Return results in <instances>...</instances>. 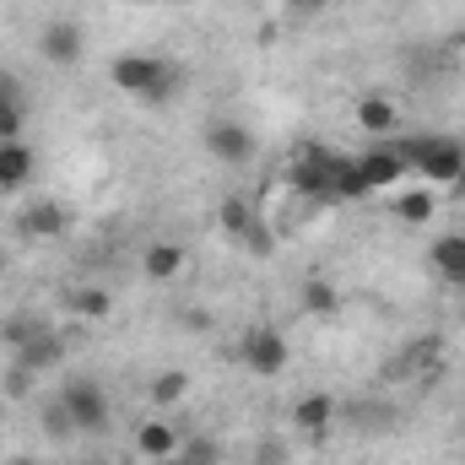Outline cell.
I'll return each instance as SVG.
<instances>
[{"instance_id": "obj_6", "label": "cell", "mask_w": 465, "mask_h": 465, "mask_svg": "<svg viewBox=\"0 0 465 465\" xmlns=\"http://www.w3.org/2000/svg\"><path fill=\"white\" fill-rule=\"evenodd\" d=\"M206 152L217 163H249L254 157V130L238 124V119H212L206 124Z\"/></svg>"}, {"instance_id": "obj_10", "label": "cell", "mask_w": 465, "mask_h": 465, "mask_svg": "<svg viewBox=\"0 0 465 465\" xmlns=\"http://www.w3.org/2000/svg\"><path fill=\"white\" fill-rule=\"evenodd\" d=\"M65 362V336L49 325L44 336H33L27 347H16V368H27V373H49V368H60Z\"/></svg>"}, {"instance_id": "obj_20", "label": "cell", "mask_w": 465, "mask_h": 465, "mask_svg": "<svg viewBox=\"0 0 465 465\" xmlns=\"http://www.w3.org/2000/svg\"><path fill=\"white\" fill-rule=\"evenodd\" d=\"M303 309H309V314H325V320H331V314L341 309V292H336V287H331L325 276H309V282H303Z\"/></svg>"}, {"instance_id": "obj_7", "label": "cell", "mask_w": 465, "mask_h": 465, "mask_svg": "<svg viewBox=\"0 0 465 465\" xmlns=\"http://www.w3.org/2000/svg\"><path fill=\"white\" fill-rule=\"evenodd\" d=\"M406 168H411V163H406L401 146H368V152L357 157V173H362L368 190H390V184H401Z\"/></svg>"}, {"instance_id": "obj_22", "label": "cell", "mask_w": 465, "mask_h": 465, "mask_svg": "<svg viewBox=\"0 0 465 465\" xmlns=\"http://www.w3.org/2000/svg\"><path fill=\"white\" fill-rule=\"evenodd\" d=\"M395 217H401V223H411V228L433 223V195H428V190H406V195L395 201Z\"/></svg>"}, {"instance_id": "obj_19", "label": "cell", "mask_w": 465, "mask_h": 465, "mask_svg": "<svg viewBox=\"0 0 465 465\" xmlns=\"http://www.w3.org/2000/svg\"><path fill=\"white\" fill-rule=\"evenodd\" d=\"M217 223H223L228 238H249V232L260 228V223H254V212H249V201H238V195H228V201L217 206Z\"/></svg>"}, {"instance_id": "obj_26", "label": "cell", "mask_w": 465, "mask_h": 465, "mask_svg": "<svg viewBox=\"0 0 465 465\" xmlns=\"http://www.w3.org/2000/svg\"><path fill=\"white\" fill-rule=\"evenodd\" d=\"M179 460H190V465H217V444H212V439H190V444H179Z\"/></svg>"}, {"instance_id": "obj_21", "label": "cell", "mask_w": 465, "mask_h": 465, "mask_svg": "<svg viewBox=\"0 0 465 465\" xmlns=\"http://www.w3.org/2000/svg\"><path fill=\"white\" fill-rule=\"evenodd\" d=\"M184 395H190V373L168 368V373H157V379H152V406H179Z\"/></svg>"}, {"instance_id": "obj_3", "label": "cell", "mask_w": 465, "mask_h": 465, "mask_svg": "<svg viewBox=\"0 0 465 465\" xmlns=\"http://www.w3.org/2000/svg\"><path fill=\"white\" fill-rule=\"evenodd\" d=\"M54 401L71 411L76 433H104V428H109V395H104L98 379H65Z\"/></svg>"}, {"instance_id": "obj_27", "label": "cell", "mask_w": 465, "mask_h": 465, "mask_svg": "<svg viewBox=\"0 0 465 465\" xmlns=\"http://www.w3.org/2000/svg\"><path fill=\"white\" fill-rule=\"evenodd\" d=\"M254 450H260L254 465H287V450H282V444H271V439H265V444H254Z\"/></svg>"}, {"instance_id": "obj_31", "label": "cell", "mask_w": 465, "mask_h": 465, "mask_svg": "<svg viewBox=\"0 0 465 465\" xmlns=\"http://www.w3.org/2000/svg\"><path fill=\"white\" fill-rule=\"evenodd\" d=\"M5 465H38V460H5Z\"/></svg>"}, {"instance_id": "obj_24", "label": "cell", "mask_w": 465, "mask_h": 465, "mask_svg": "<svg viewBox=\"0 0 465 465\" xmlns=\"http://www.w3.org/2000/svg\"><path fill=\"white\" fill-rule=\"evenodd\" d=\"M362 195H373V190L362 184L357 157H341V163H336V201H362Z\"/></svg>"}, {"instance_id": "obj_33", "label": "cell", "mask_w": 465, "mask_h": 465, "mask_svg": "<svg viewBox=\"0 0 465 465\" xmlns=\"http://www.w3.org/2000/svg\"><path fill=\"white\" fill-rule=\"evenodd\" d=\"M0 271H5V254H0Z\"/></svg>"}, {"instance_id": "obj_13", "label": "cell", "mask_w": 465, "mask_h": 465, "mask_svg": "<svg viewBox=\"0 0 465 465\" xmlns=\"http://www.w3.org/2000/svg\"><path fill=\"white\" fill-rule=\"evenodd\" d=\"M184 260H190V254H184V243H168V238H163V243H146L141 271H146L152 282H173V276L184 271Z\"/></svg>"}, {"instance_id": "obj_29", "label": "cell", "mask_w": 465, "mask_h": 465, "mask_svg": "<svg viewBox=\"0 0 465 465\" xmlns=\"http://www.w3.org/2000/svg\"><path fill=\"white\" fill-rule=\"evenodd\" d=\"M450 190H455V195H460V201H465V168H460V179H455V184H450Z\"/></svg>"}, {"instance_id": "obj_4", "label": "cell", "mask_w": 465, "mask_h": 465, "mask_svg": "<svg viewBox=\"0 0 465 465\" xmlns=\"http://www.w3.org/2000/svg\"><path fill=\"white\" fill-rule=\"evenodd\" d=\"M336 152H325V146H309L298 163H292V173H287V184L303 195V201H336Z\"/></svg>"}, {"instance_id": "obj_8", "label": "cell", "mask_w": 465, "mask_h": 465, "mask_svg": "<svg viewBox=\"0 0 465 465\" xmlns=\"http://www.w3.org/2000/svg\"><path fill=\"white\" fill-rule=\"evenodd\" d=\"M71 206H60V201H38V206H27V212H16V232L22 238H60V232H71Z\"/></svg>"}, {"instance_id": "obj_12", "label": "cell", "mask_w": 465, "mask_h": 465, "mask_svg": "<svg viewBox=\"0 0 465 465\" xmlns=\"http://www.w3.org/2000/svg\"><path fill=\"white\" fill-rule=\"evenodd\" d=\"M27 179H33V146L0 141V195H16Z\"/></svg>"}, {"instance_id": "obj_16", "label": "cell", "mask_w": 465, "mask_h": 465, "mask_svg": "<svg viewBox=\"0 0 465 465\" xmlns=\"http://www.w3.org/2000/svg\"><path fill=\"white\" fill-rule=\"evenodd\" d=\"M331 417H336V401L320 390V395H303L298 406H292V422L303 428V433H325L331 428Z\"/></svg>"}, {"instance_id": "obj_1", "label": "cell", "mask_w": 465, "mask_h": 465, "mask_svg": "<svg viewBox=\"0 0 465 465\" xmlns=\"http://www.w3.org/2000/svg\"><path fill=\"white\" fill-rule=\"evenodd\" d=\"M109 82H114L119 93H130V98L163 109V104L173 98V87H179V71H173L163 54H119L114 65H109Z\"/></svg>"}, {"instance_id": "obj_30", "label": "cell", "mask_w": 465, "mask_h": 465, "mask_svg": "<svg viewBox=\"0 0 465 465\" xmlns=\"http://www.w3.org/2000/svg\"><path fill=\"white\" fill-rule=\"evenodd\" d=\"M157 465H190V460H179V455H173V460H157Z\"/></svg>"}, {"instance_id": "obj_11", "label": "cell", "mask_w": 465, "mask_h": 465, "mask_svg": "<svg viewBox=\"0 0 465 465\" xmlns=\"http://www.w3.org/2000/svg\"><path fill=\"white\" fill-rule=\"evenodd\" d=\"M27 124V93L11 71H0V141H22Z\"/></svg>"}, {"instance_id": "obj_15", "label": "cell", "mask_w": 465, "mask_h": 465, "mask_svg": "<svg viewBox=\"0 0 465 465\" xmlns=\"http://www.w3.org/2000/svg\"><path fill=\"white\" fill-rule=\"evenodd\" d=\"M433 271H439L444 282H460L465 287V232H444V238L433 243Z\"/></svg>"}, {"instance_id": "obj_23", "label": "cell", "mask_w": 465, "mask_h": 465, "mask_svg": "<svg viewBox=\"0 0 465 465\" xmlns=\"http://www.w3.org/2000/svg\"><path fill=\"white\" fill-rule=\"evenodd\" d=\"M71 309H76L82 320H109L114 298H109L104 287H76V292H71Z\"/></svg>"}, {"instance_id": "obj_28", "label": "cell", "mask_w": 465, "mask_h": 465, "mask_svg": "<svg viewBox=\"0 0 465 465\" xmlns=\"http://www.w3.org/2000/svg\"><path fill=\"white\" fill-rule=\"evenodd\" d=\"M320 5H331V0H292V11H320Z\"/></svg>"}, {"instance_id": "obj_9", "label": "cell", "mask_w": 465, "mask_h": 465, "mask_svg": "<svg viewBox=\"0 0 465 465\" xmlns=\"http://www.w3.org/2000/svg\"><path fill=\"white\" fill-rule=\"evenodd\" d=\"M38 49H44V60H54V65H76V60H82V27L65 22V16H54V22L38 33Z\"/></svg>"}, {"instance_id": "obj_17", "label": "cell", "mask_w": 465, "mask_h": 465, "mask_svg": "<svg viewBox=\"0 0 465 465\" xmlns=\"http://www.w3.org/2000/svg\"><path fill=\"white\" fill-rule=\"evenodd\" d=\"M49 331V320H38V314H5L0 320V341L5 347H27L33 336H44Z\"/></svg>"}, {"instance_id": "obj_25", "label": "cell", "mask_w": 465, "mask_h": 465, "mask_svg": "<svg viewBox=\"0 0 465 465\" xmlns=\"http://www.w3.org/2000/svg\"><path fill=\"white\" fill-rule=\"evenodd\" d=\"M44 433H49V439H71V433H76V422H71V411H65L60 401L44 406Z\"/></svg>"}, {"instance_id": "obj_5", "label": "cell", "mask_w": 465, "mask_h": 465, "mask_svg": "<svg viewBox=\"0 0 465 465\" xmlns=\"http://www.w3.org/2000/svg\"><path fill=\"white\" fill-rule=\"evenodd\" d=\"M238 362L249 373H260V379H276L287 368V336L276 325H249L243 341H238Z\"/></svg>"}, {"instance_id": "obj_18", "label": "cell", "mask_w": 465, "mask_h": 465, "mask_svg": "<svg viewBox=\"0 0 465 465\" xmlns=\"http://www.w3.org/2000/svg\"><path fill=\"white\" fill-rule=\"evenodd\" d=\"M357 124H362L368 135H390V130H395V104H390V98H362V104H357Z\"/></svg>"}, {"instance_id": "obj_32", "label": "cell", "mask_w": 465, "mask_h": 465, "mask_svg": "<svg viewBox=\"0 0 465 465\" xmlns=\"http://www.w3.org/2000/svg\"><path fill=\"white\" fill-rule=\"evenodd\" d=\"M82 465H109V460H82Z\"/></svg>"}, {"instance_id": "obj_2", "label": "cell", "mask_w": 465, "mask_h": 465, "mask_svg": "<svg viewBox=\"0 0 465 465\" xmlns=\"http://www.w3.org/2000/svg\"><path fill=\"white\" fill-rule=\"evenodd\" d=\"M401 152H406V163H411L428 184H455L460 168H465V146L450 141V135H422V141H406Z\"/></svg>"}, {"instance_id": "obj_14", "label": "cell", "mask_w": 465, "mask_h": 465, "mask_svg": "<svg viewBox=\"0 0 465 465\" xmlns=\"http://www.w3.org/2000/svg\"><path fill=\"white\" fill-rule=\"evenodd\" d=\"M135 450L146 455V460H173L179 455V433L168 428V422H141V433H135Z\"/></svg>"}]
</instances>
